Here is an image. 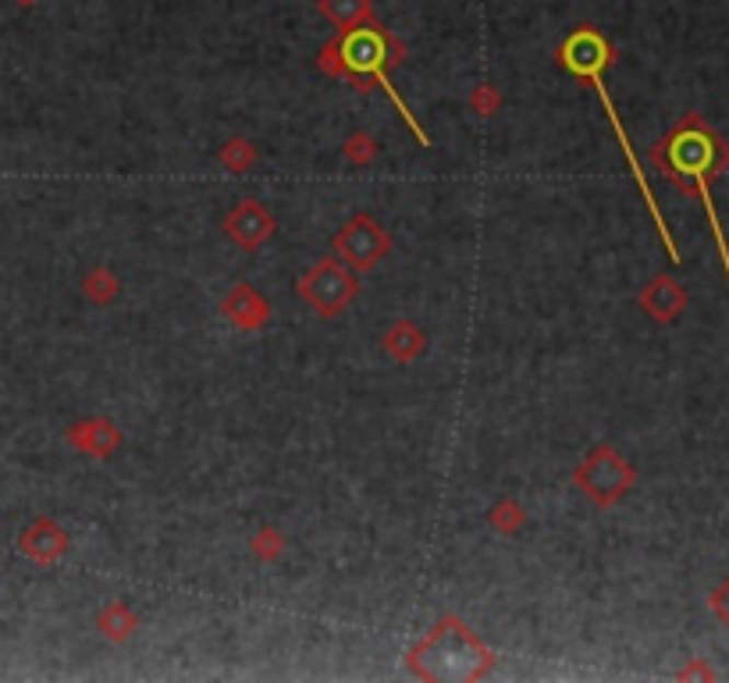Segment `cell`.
Instances as JSON below:
<instances>
[{
	"mask_svg": "<svg viewBox=\"0 0 729 683\" xmlns=\"http://www.w3.org/2000/svg\"><path fill=\"white\" fill-rule=\"evenodd\" d=\"M563 65L574 71V76H580V79H588L594 90H598V96H602V104H605V114L612 118V128H616V136H620V147H623V153H626V164H630V171H634V178H637V189H640V196H645V204H648V210H651V218H655V228H659V235H662V242H666V250H669V256L673 261H680V250H676V242H673V235H669V228H666V218H662V210H659V204H655V196H651V185H648V178H645V171H640V164H637V153H634V147H630V139H626V132H623V125H620V114H616V107H612V100H609V90H605V79H602V71H605V65L612 61V47L602 39V33H594V28H577L574 36H569L566 43H563Z\"/></svg>",
	"mask_w": 729,
	"mask_h": 683,
	"instance_id": "obj_1",
	"label": "cell"
},
{
	"mask_svg": "<svg viewBox=\"0 0 729 683\" xmlns=\"http://www.w3.org/2000/svg\"><path fill=\"white\" fill-rule=\"evenodd\" d=\"M669 164H673L676 175L691 178V185L697 189L705 204V213L711 221V232H716V242H719V253H722V267H726V278H729V246H726V235H722V224H719V213L711 207V193H708V175L711 167H716V139H711L708 128H702L697 121L683 125L680 132L669 139Z\"/></svg>",
	"mask_w": 729,
	"mask_h": 683,
	"instance_id": "obj_2",
	"label": "cell"
},
{
	"mask_svg": "<svg viewBox=\"0 0 729 683\" xmlns=\"http://www.w3.org/2000/svg\"><path fill=\"white\" fill-rule=\"evenodd\" d=\"M338 57H342V65H346L349 71H356V76H363V79L370 76L384 93L392 96V104L398 107V114H403V118L409 121V128L420 136V142L427 147V136L420 132V125L409 118V107L395 96L389 76H384V57H389V43H384V36L374 33V28H352V33H346V39H342Z\"/></svg>",
	"mask_w": 729,
	"mask_h": 683,
	"instance_id": "obj_3",
	"label": "cell"
},
{
	"mask_svg": "<svg viewBox=\"0 0 729 683\" xmlns=\"http://www.w3.org/2000/svg\"><path fill=\"white\" fill-rule=\"evenodd\" d=\"M61 548H65V537L57 534V526L47 523V520L36 523L33 531L22 537V552L33 555V559H39V563H47V559H54V555H61Z\"/></svg>",
	"mask_w": 729,
	"mask_h": 683,
	"instance_id": "obj_4",
	"label": "cell"
}]
</instances>
